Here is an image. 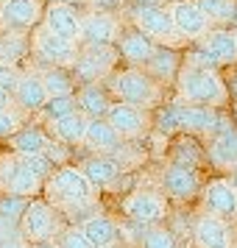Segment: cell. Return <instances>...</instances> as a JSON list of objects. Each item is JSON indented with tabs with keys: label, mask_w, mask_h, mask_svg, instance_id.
<instances>
[{
	"label": "cell",
	"mask_w": 237,
	"mask_h": 248,
	"mask_svg": "<svg viewBox=\"0 0 237 248\" xmlns=\"http://www.w3.org/2000/svg\"><path fill=\"white\" fill-rule=\"evenodd\" d=\"M176 87H179L181 103H198V106H212V109H223L229 103V87L218 76V70L198 67L187 62L181 64L176 76Z\"/></svg>",
	"instance_id": "6da1fadb"
},
{
	"label": "cell",
	"mask_w": 237,
	"mask_h": 248,
	"mask_svg": "<svg viewBox=\"0 0 237 248\" xmlns=\"http://www.w3.org/2000/svg\"><path fill=\"white\" fill-rule=\"evenodd\" d=\"M109 90L123 103H131V106H140V109H148L159 101V81L151 78L145 67H128L112 73Z\"/></svg>",
	"instance_id": "7a4b0ae2"
},
{
	"label": "cell",
	"mask_w": 237,
	"mask_h": 248,
	"mask_svg": "<svg viewBox=\"0 0 237 248\" xmlns=\"http://www.w3.org/2000/svg\"><path fill=\"white\" fill-rule=\"evenodd\" d=\"M45 190L50 203L59 206H79V203H90L95 195V187L90 184V179L84 176L81 168H59L50 173V179L45 181Z\"/></svg>",
	"instance_id": "3957f363"
},
{
	"label": "cell",
	"mask_w": 237,
	"mask_h": 248,
	"mask_svg": "<svg viewBox=\"0 0 237 248\" xmlns=\"http://www.w3.org/2000/svg\"><path fill=\"white\" fill-rule=\"evenodd\" d=\"M31 47L42 62L50 67H73V62L79 59V42L67 39V36L53 34L47 25H39L31 36Z\"/></svg>",
	"instance_id": "277c9868"
},
{
	"label": "cell",
	"mask_w": 237,
	"mask_h": 248,
	"mask_svg": "<svg viewBox=\"0 0 237 248\" xmlns=\"http://www.w3.org/2000/svg\"><path fill=\"white\" fill-rule=\"evenodd\" d=\"M45 190V181L36 179L31 170L25 168L20 154L0 159V192L9 195H23V198H36Z\"/></svg>",
	"instance_id": "5b68a950"
},
{
	"label": "cell",
	"mask_w": 237,
	"mask_h": 248,
	"mask_svg": "<svg viewBox=\"0 0 237 248\" xmlns=\"http://www.w3.org/2000/svg\"><path fill=\"white\" fill-rule=\"evenodd\" d=\"M117 56L120 53L112 45H87V50H79V59L73 62L70 73L84 84H98L112 73Z\"/></svg>",
	"instance_id": "8992f818"
},
{
	"label": "cell",
	"mask_w": 237,
	"mask_h": 248,
	"mask_svg": "<svg viewBox=\"0 0 237 248\" xmlns=\"http://www.w3.org/2000/svg\"><path fill=\"white\" fill-rule=\"evenodd\" d=\"M123 212L140 226H157L168 217V201L154 190H137L123 201Z\"/></svg>",
	"instance_id": "52a82bcc"
},
{
	"label": "cell",
	"mask_w": 237,
	"mask_h": 248,
	"mask_svg": "<svg viewBox=\"0 0 237 248\" xmlns=\"http://www.w3.org/2000/svg\"><path fill=\"white\" fill-rule=\"evenodd\" d=\"M20 229H23V237L28 243L53 240V234H56V212H53L50 201L31 198L23 217H20Z\"/></svg>",
	"instance_id": "ba28073f"
},
{
	"label": "cell",
	"mask_w": 237,
	"mask_h": 248,
	"mask_svg": "<svg viewBox=\"0 0 237 248\" xmlns=\"http://www.w3.org/2000/svg\"><path fill=\"white\" fill-rule=\"evenodd\" d=\"M181 128L190 134H221L226 128H232L229 117L221 114L212 106H198V103H181Z\"/></svg>",
	"instance_id": "9c48e42d"
},
{
	"label": "cell",
	"mask_w": 237,
	"mask_h": 248,
	"mask_svg": "<svg viewBox=\"0 0 237 248\" xmlns=\"http://www.w3.org/2000/svg\"><path fill=\"white\" fill-rule=\"evenodd\" d=\"M170 20L181 39H201L209 31V17L198 9L195 0H173L168 6Z\"/></svg>",
	"instance_id": "30bf717a"
},
{
	"label": "cell",
	"mask_w": 237,
	"mask_h": 248,
	"mask_svg": "<svg viewBox=\"0 0 237 248\" xmlns=\"http://www.w3.org/2000/svg\"><path fill=\"white\" fill-rule=\"evenodd\" d=\"M204 192V212L223 217V220H235L237 217V187L232 179H212Z\"/></svg>",
	"instance_id": "8fae6325"
},
{
	"label": "cell",
	"mask_w": 237,
	"mask_h": 248,
	"mask_svg": "<svg viewBox=\"0 0 237 248\" xmlns=\"http://www.w3.org/2000/svg\"><path fill=\"white\" fill-rule=\"evenodd\" d=\"M162 190L176 201H190L201 192V173L187 165H168L162 173Z\"/></svg>",
	"instance_id": "7c38bea8"
},
{
	"label": "cell",
	"mask_w": 237,
	"mask_h": 248,
	"mask_svg": "<svg viewBox=\"0 0 237 248\" xmlns=\"http://www.w3.org/2000/svg\"><path fill=\"white\" fill-rule=\"evenodd\" d=\"M134 28H140L151 39H162V42L181 39L176 34L173 20H170V12L162 9V6H140V9H134Z\"/></svg>",
	"instance_id": "4fadbf2b"
},
{
	"label": "cell",
	"mask_w": 237,
	"mask_h": 248,
	"mask_svg": "<svg viewBox=\"0 0 237 248\" xmlns=\"http://www.w3.org/2000/svg\"><path fill=\"white\" fill-rule=\"evenodd\" d=\"M117 39H120V23L114 14L92 12L87 17H81L79 42H84V45H114Z\"/></svg>",
	"instance_id": "5bb4252c"
},
{
	"label": "cell",
	"mask_w": 237,
	"mask_h": 248,
	"mask_svg": "<svg viewBox=\"0 0 237 248\" xmlns=\"http://www.w3.org/2000/svg\"><path fill=\"white\" fill-rule=\"evenodd\" d=\"M45 14V3L42 0H3L0 6V25L3 28H34Z\"/></svg>",
	"instance_id": "9a60e30c"
},
{
	"label": "cell",
	"mask_w": 237,
	"mask_h": 248,
	"mask_svg": "<svg viewBox=\"0 0 237 248\" xmlns=\"http://www.w3.org/2000/svg\"><path fill=\"white\" fill-rule=\"evenodd\" d=\"M192 240L195 248H232V232L223 217L204 212L192 223Z\"/></svg>",
	"instance_id": "2e32d148"
},
{
	"label": "cell",
	"mask_w": 237,
	"mask_h": 248,
	"mask_svg": "<svg viewBox=\"0 0 237 248\" xmlns=\"http://www.w3.org/2000/svg\"><path fill=\"white\" fill-rule=\"evenodd\" d=\"M106 120L112 123V128L117 131L120 137H140L145 131V109H140V106H131V103H123L117 101L109 106V112H106Z\"/></svg>",
	"instance_id": "e0dca14e"
},
{
	"label": "cell",
	"mask_w": 237,
	"mask_h": 248,
	"mask_svg": "<svg viewBox=\"0 0 237 248\" xmlns=\"http://www.w3.org/2000/svg\"><path fill=\"white\" fill-rule=\"evenodd\" d=\"M154 50H157V39H151L148 34H142L140 28L120 34V47H117V53H120L126 62H131L134 67H145V62L154 56Z\"/></svg>",
	"instance_id": "ac0fdd59"
},
{
	"label": "cell",
	"mask_w": 237,
	"mask_h": 248,
	"mask_svg": "<svg viewBox=\"0 0 237 248\" xmlns=\"http://www.w3.org/2000/svg\"><path fill=\"white\" fill-rule=\"evenodd\" d=\"M79 226L95 248H106V246H117V243H120V226L114 223L109 215L95 212V215H90L87 220H81Z\"/></svg>",
	"instance_id": "d6986e66"
},
{
	"label": "cell",
	"mask_w": 237,
	"mask_h": 248,
	"mask_svg": "<svg viewBox=\"0 0 237 248\" xmlns=\"http://www.w3.org/2000/svg\"><path fill=\"white\" fill-rule=\"evenodd\" d=\"M120 140L123 137L114 131L106 117H90L87 134H84V145L90 151H95V154H112V151L120 148Z\"/></svg>",
	"instance_id": "ffe728a7"
},
{
	"label": "cell",
	"mask_w": 237,
	"mask_h": 248,
	"mask_svg": "<svg viewBox=\"0 0 237 248\" xmlns=\"http://www.w3.org/2000/svg\"><path fill=\"white\" fill-rule=\"evenodd\" d=\"M45 25L59 36H67V39H76L79 42L81 34V17L67 3H50L45 9Z\"/></svg>",
	"instance_id": "44dd1931"
},
{
	"label": "cell",
	"mask_w": 237,
	"mask_h": 248,
	"mask_svg": "<svg viewBox=\"0 0 237 248\" xmlns=\"http://www.w3.org/2000/svg\"><path fill=\"white\" fill-rule=\"evenodd\" d=\"M47 98L50 95L45 90V81L36 73H25L23 78H20V84H17V90H14V101L20 103L25 112H42Z\"/></svg>",
	"instance_id": "7402d4cb"
},
{
	"label": "cell",
	"mask_w": 237,
	"mask_h": 248,
	"mask_svg": "<svg viewBox=\"0 0 237 248\" xmlns=\"http://www.w3.org/2000/svg\"><path fill=\"white\" fill-rule=\"evenodd\" d=\"M206 154H209L215 168H235L237 165V128L235 125L221 131V134L209 137Z\"/></svg>",
	"instance_id": "603a6c76"
},
{
	"label": "cell",
	"mask_w": 237,
	"mask_h": 248,
	"mask_svg": "<svg viewBox=\"0 0 237 248\" xmlns=\"http://www.w3.org/2000/svg\"><path fill=\"white\" fill-rule=\"evenodd\" d=\"M87 123H90V117L84 112H70V114H64V117L50 120V131H53V137H56L59 142H64V145H79V142H84Z\"/></svg>",
	"instance_id": "cb8c5ba5"
},
{
	"label": "cell",
	"mask_w": 237,
	"mask_h": 248,
	"mask_svg": "<svg viewBox=\"0 0 237 248\" xmlns=\"http://www.w3.org/2000/svg\"><path fill=\"white\" fill-rule=\"evenodd\" d=\"M25 53H31V36L17 28H3L0 31V64L17 67L20 59H25Z\"/></svg>",
	"instance_id": "d4e9b609"
},
{
	"label": "cell",
	"mask_w": 237,
	"mask_h": 248,
	"mask_svg": "<svg viewBox=\"0 0 237 248\" xmlns=\"http://www.w3.org/2000/svg\"><path fill=\"white\" fill-rule=\"evenodd\" d=\"M179 70H181V59H179V53H176L173 47H157L154 56L145 62V73L151 76V78H157L159 84L176 81Z\"/></svg>",
	"instance_id": "484cf974"
},
{
	"label": "cell",
	"mask_w": 237,
	"mask_h": 248,
	"mask_svg": "<svg viewBox=\"0 0 237 248\" xmlns=\"http://www.w3.org/2000/svg\"><path fill=\"white\" fill-rule=\"evenodd\" d=\"M81 170H84V176L90 179V184L95 187V190H101V187H106V184H114L117 176H120V165H117L114 159L103 156V154L90 156L84 165H81Z\"/></svg>",
	"instance_id": "4316f807"
},
{
	"label": "cell",
	"mask_w": 237,
	"mask_h": 248,
	"mask_svg": "<svg viewBox=\"0 0 237 248\" xmlns=\"http://www.w3.org/2000/svg\"><path fill=\"white\" fill-rule=\"evenodd\" d=\"M76 103L81 106V112L87 117H106L109 106H112L109 92L103 90L101 84H84L79 90V95H76Z\"/></svg>",
	"instance_id": "83f0119b"
},
{
	"label": "cell",
	"mask_w": 237,
	"mask_h": 248,
	"mask_svg": "<svg viewBox=\"0 0 237 248\" xmlns=\"http://www.w3.org/2000/svg\"><path fill=\"white\" fill-rule=\"evenodd\" d=\"M201 45L209 47L221 64H237V39L235 31H206L201 36Z\"/></svg>",
	"instance_id": "f1b7e54d"
},
{
	"label": "cell",
	"mask_w": 237,
	"mask_h": 248,
	"mask_svg": "<svg viewBox=\"0 0 237 248\" xmlns=\"http://www.w3.org/2000/svg\"><path fill=\"white\" fill-rule=\"evenodd\" d=\"M47 134L42 128H36V125H25L20 128L17 134L9 137V145H12L14 154H20V156H28V154H42L47 148Z\"/></svg>",
	"instance_id": "f546056e"
},
{
	"label": "cell",
	"mask_w": 237,
	"mask_h": 248,
	"mask_svg": "<svg viewBox=\"0 0 237 248\" xmlns=\"http://www.w3.org/2000/svg\"><path fill=\"white\" fill-rule=\"evenodd\" d=\"M209 23H232L237 17V0H195Z\"/></svg>",
	"instance_id": "4dcf8cb0"
},
{
	"label": "cell",
	"mask_w": 237,
	"mask_h": 248,
	"mask_svg": "<svg viewBox=\"0 0 237 248\" xmlns=\"http://www.w3.org/2000/svg\"><path fill=\"white\" fill-rule=\"evenodd\" d=\"M42 81H45L47 95H73V87H76L73 73L67 67H50L42 76Z\"/></svg>",
	"instance_id": "1f68e13d"
},
{
	"label": "cell",
	"mask_w": 237,
	"mask_h": 248,
	"mask_svg": "<svg viewBox=\"0 0 237 248\" xmlns=\"http://www.w3.org/2000/svg\"><path fill=\"white\" fill-rule=\"evenodd\" d=\"M179 240L173 234V229H165V226H151L145 234L140 237V248H176Z\"/></svg>",
	"instance_id": "d6a6232c"
},
{
	"label": "cell",
	"mask_w": 237,
	"mask_h": 248,
	"mask_svg": "<svg viewBox=\"0 0 237 248\" xmlns=\"http://www.w3.org/2000/svg\"><path fill=\"white\" fill-rule=\"evenodd\" d=\"M157 128L162 134H179L181 128V103H168L157 112Z\"/></svg>",
	"instance_id": "836d02e7"
},
{
	"label": "cell",
	"mask_w": 237,
	"mask_h": 248,
	"mask_svg": "<svg viewBox=\"0 0 237 248\" xmlns=\"http://www.w3.org/2000/svg\"><path fill=\"white\" fill-rule=\"evenodd\" d=\"M76 112V98L73 95H50L47 103L42 106V114L47 120H56V117H64V114Z\"/></svg>",
	"instance_id": "e575fe53"
},
{
	"label": "cell",
	"mask_w": 237,
	"mask_h": 248,
	"mask_svg": "<svg viewBox=\"0 0 237 248\" xmlns=\"http://www.w3.org/2000/svg\"><path fill=\"white\" fill-rule=\"evenodd\" d=\"M28 201L31 198H23V195H9V192H3L0 195V215L3 217H12V220H17L20 223V217H23L25 206H28Z\"/></svg>",
	"instance_id": "d590c367"
},
{
	"label": "cell",
	"mask_w": 237,
	"mask_h": 248,
	"mask_svg": "<svg viewBox=\"0 0 237 248\" xmlns=\"http://www.w3.org/2000/svg\"><path fill=\"white\" fill-rule=\"evenodd\" d=\"M23 162H25V168L42 181H47L50 173H53V159L47 156L45 151H42V154H28V156H23Z\"/></svg>",
	"instance_id": "8d00e7d4"
},
{
	"label": "cell",
	"mask_w": 237,
	"mask_h": 248,
	"mask_svg": "<svg viewBox=\"0 0 237 248\" xmlns=\"http://www.w3.org/2000/svg\"><path fill=\"white\" fill-rule=\"evenodd\" d=\"M176 165H187V168H195L198 162H201V148L195 145L192 140H184L176 145V156H173Z\"/></svg>",
	"instance_id": "74e56055"
},
{
	"label": "cell",
	"mask_w": 237,
	"mask_h": 248,
	"mask_svg": "<svg viewBox=\"0 0 237 248\" xmlns=\"http://www.w3.org/2000/svg\"><path fill=\"white\" fill-rule=\"evenodd\" d=\"M59 248H95L87 240V234L81 232V226H70V229H64L62 234H59Z\"/></svg>",
	"instance_id": "f35d334b"
},
{
	"label": "cell",
	"mask_w": 237,
	"mask_h": 248,
	"mask_svg": "<svg viewBox=\"0 0 237 248\" xmlns=\"http://www.w3.org/2000/svg\"><path fill=\"white\" fill-rule=\"evenodd\" d=\"M20 128H23V123H20V117L12 109H0V140H9Z\"/></svg>",
	"instance_id": "ab89813d"
},
{
	"label": "cell",
	"mask_w": 237,
	"mask_h": 248,
	"mask_svg": "<svg viewBox=\"0 0 237 248\" xmlns=\"http://www.w3.org/2000/svg\"><path fill=\"white\" fill-rule=\"evenodd\" d=\"M187 62H190V64H198V67H209V70H218V67H221L218 56H215L209 47H204V45H201V47H195V50L190 53V59H187Z\"/></svg>",
	"instance_id": "60d3db41"
},
{
	"label": "cell",
	"mask_w": 237,
	"mask_h": 248,
	"mask_svg": "<svg viewBox=\"0 0 237 248\" xmlns=\"http://www.w3.org/2000/svg\"><path fill=\"white\" fill-rule=\"evenodd\" d=\"M9 240H25L23 229H20V223H17V220H12V217H3V215H0V243H9Z\"/></svg>",
	"instance_id": "b9f144b4"
},
{
	"label": "cell",
	"mask_w": 237,
	"mask_h": 248,
	"mask_svg": "<svg viewBox=\"0 0 237 248\" xmlns=\"http://www.w3.org/2000/svg\"><path fill=\"white\" fill-rule=\"evenodd\" d=\"M20 78H23V73H20L17 67H12V64H0V87H3V90H9L14 95Z\"/></svg>",
	"instance_id": "7bdbcfd3"
},
{
	"label": "cell",
	"mask_w": 237,
	"mask_h": 248,
	"mask_svg": "<svg viewBox=\"0 0 237 248\" xmlns=\"http://www.w3.org/2000/svg\"><path fill=\"white\" fill-rule=\"evenodd\" d=\"M126 0H90L92 12H103V14H117L123 9Z\"/></svg>",
	"instance_id": "ee69618b"
},
{
	"label": "cell",
	"mask_w": 237,
	"mask_h": 248,
	"mask_svg": "<svg viewBox=\"0 0 237 248\" xmlns=\"http://www.w3.org/2000/svg\"><path fill=\"white\" fill-rule=\"evenodd\" d=\"M0 248H31L28 240H9V243H0Z\"/></svg>",
	"instance_id": "f6af8a7d"
},
{
	"label": "cell",
	"mask_w": 237,
	"mask_h": 248,
	"mask_svg": "<svg viewBox=\"0 0 237 248\" xmlns=\"http://www.w3.org/2000/svg\"><path fill=\"white\" fill-rule=\"evenodd\" d=\"M226 87H229V98H235L237 101V70H235V76H232V81H229Z\"/></svg>",
	"instance_id": "bcb514c9"
},
{
	"label": "cell",
	"mask_w": 237,
	"mask_h": 248,
	"mask_svg": "<svg viewBox=\"0 0 237 248\" xmlns=\"http://www.w3.org/2000/svg\"><path fill=\"white\" fill-rule=\"evenodd\" d=\"M9 101H12V98H9V90L0 87V109H9Z\"/></svg>",
	"instance_id": "7dc6e473"
},
{
	"label": "cell",
	"mask_w": 237,
	"mask_h": 248,
	"mask_svg": "<svg viewBox=\"0 0 237 248\" xmlns=\"http://www.w3.org/2000/svg\"><path fill=\"white\" fill-rule=\"evenodd\" d=\"M31 248H59V243H53V240H42V243H31Z\"/></svg>",
	"instance_id": "c3c4849f"
},
{
	"label": "cell",
	"mask_w": 237,
	"mask_h": 248,
	"mask_svg": "<svg viewBox=\"0 0 237 248\" xmlns=\"http://www.w3.org/2000/svg\"><path fill=\"white\" fill-rule=\"evenodd\" d=\"M232 181H235V187H237V165L232 168Z\"/></svg>",
	"instance_id": "681fc988"
},
{
	"label": "cell",
	"mask_w": 237,
	"mask_h": 248,
	"mask_svg": "<svg viewBox=\"0 0 237 248\" xmlns=\"http://www.w3.org/2000/svg\"><path fill=\"white\" fill-rule=\"evenodd\" d=\"M106 248H120V246H106Z\"/></svg>",
	"instance_id": "f907efd6"
},
{
	"label": "cell",
	"mask_w": 237,
	"mask_h": 248,
	"mask_svg": "<svg viewBox=\"0 0 237 248\" xmlns=\"http://www.w3.org/2000/svg\"><path fill=\"white\" fill-rule=\"evenodd\" d=\"M235 39H237V28H235Z\"/></svg>",
	"instance_id": "816d5d0a"
},
{
	"label": "cell",
	"mask_w": 237,
	"mask_h": 248,
	"mask_svg": "<svg viewBox=\"0 0 237 248\" xmlns=\"http://www.w3.org/2000/svg\"><path fill=\"white\" fill-rule=\"evenodd\" d=\"M235 114H237V106H235Z\"/></svg>",
	"instance_id": "f5cc1de1"
},
{
	"label": "cell",
	"mask_w": 237,
	"mask_h": 248,
	"mask_svg": "<svg viewBox=\"0 0 237 248\" xmlns=\"http://www.w3.org/2000/svg\"><path fill=\"white\" fill-rule=\"evenodd\" d=\"M176 248H179V246H176Z\"/></svg>",
	"instance_id": "db71d44e"
}]
</instances>
